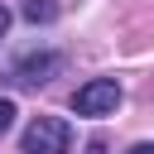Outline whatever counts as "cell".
I'll return each instance as SVG.
<instances>
[{
	"label": "cell",
	"mask_w": 154,
	"mask_h": 154,
	"mask_svg": "<svg viewBox=\"0 0 154 154\" xmlns=\"http://www.w3.org/2000/svg\"><path fill=\"white\" fill-rule=\"evenodd\" d=\"M67 149H72L67 120H58V116L29 120V130H24V154H67Z\"/></svg>",
	"instance_id": "obj_1"
},
{
	"label": "cell",
	"mask_w": 154,
	"mask_h": 154,
	"mask_svg": "<svg viewBox=\"0 0 154 154\" xmlns=\"http://www.w3.org/2000/svg\"><path fill=\"white\" fill-rule=\"evenodd\" d=\"M120 106V82L116 77H91L87 87H77L72 96V111L77 116H111Z\"/></svg>",
	"instance_id": "obj_2"
},
{
	"label": "cell",
	"mask_w": 154,
	"mask_h": 154,
	"mask_svg": "<svg viewBox=\"0 0 154 154\" xmlns=\"http://www.w3.org/2000/svg\"><path fill=\"white\" fill-rule=\"evenodd\" d=\"M53 67H58V58H53V53H29V58H19V67H14V72H19V82H24V87H38V82H48V72H53Z\"/></svg>",
	"instance_id": "obj_3"
},
{
	"label": "cell",
	"mask_w": 154,
	"mask_h": 154,
	"mask_svg": "<svg viewBox=\"0 0 154 154\" xmlns=\"http://www.w3.org/2000/svg\"><path fill=\"white\" fill-rule=\"evenodd\" d=\"M53 14H58L53 0H24V19H29V24H48Z\"/></svg>",
	"instance_id": "obj_4"
},
{
	"label": "cell",
	"mask_w": 154,
	"mask_h": 154,
	"mask_svg": "<svg viewBox=\"0 0 154 154\" xmlns=\"http://www.w3.org/2000/svg\"><path fill=\"white\" fill-rule=\"evenodd\" d=\"M10 125H14V101H5V96H0V135H5Z\"/></svg>",
	"instance_id": "obj_5"
},
{
	"label": "cell",
	"mask_w": 154,
	"mask_h": 154,
	"mask_svg": "<svg viewBox=\"0 0 154 154\" xmlns=\"http://www.w3.org/2000/svg\"><path fill=\"white\" fill-rule=\"evenodd\" d=\"M5 29H10V10L0 5V38H5Z\"/></svg>",
	"instance_id": "obj_6"
},
{
	"label": "cell",
	"mask_w": 154,
	"mask_h": 154,
	"mask_svg": "<svg viewBox=\"0 0 154 154\" xmlns=\"http://www.w3.org/2000/svg\"><path fill=\"white\" fill-rule=\"evenodd\" d=\"M125 154H154V144H135V149H125Z\"/></svg>",
	"instance_id": "obj_7"
}]
</instances>
